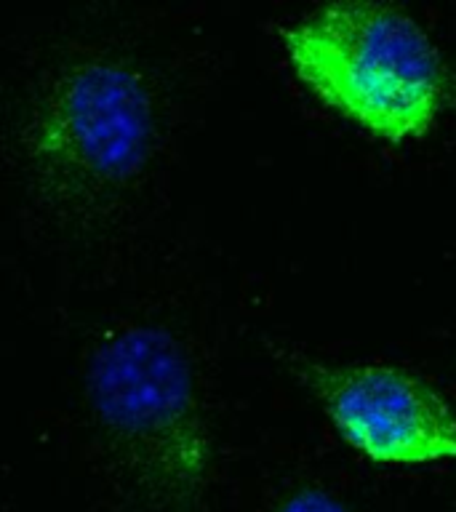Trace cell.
Segmentation results:
<instances>
[{
    "mask_svg": "<svg viewBox=\"0 0 456 512\" xmlns=\"http://www.w3.org/2000/svg\"><path fill=\"white\" fill-rule=\"evenodd\" d=\"M158 144V107L142 70L88 54L48 78L24 128L38 190L64 208L118 198L144 174Z\"/></svg>",
    "mask_w": 456,
    "mask_h": 512,
    "instance_id": "3",
    "label": "cell"
},
{
    "mask_svg": "<svg viewBox=\"0 0 456 512\" xmlns=\"http://www.w3.org/2000/svg\"><path fill=\"white\" fill-rule=\"evenodd\" d=\"M275 512H352L339 496L328 494L323 488L307 486L288 494L283 502L275 507Z\"/></svg>",
    "mask_w": 456,
    "mask_h": 512,
    "instance_id": "5",
    "label": "cell"
},
{
    "mask_svg": "<svg viewBox=\"0 0 456 512\" xmlns=\"http://www.w3.org/2000/svg\"><path fill=\"white\" fill-rule=\"evenodd\" d=\"M86 400L99 443L131 486L166 502L198 494L214 443L192 360L171 331H104L88 355Z\"/></svg>",
    "mask_w": 456,
    "mask_h": 512,
    "instance_id": "2",
    "label": "cell"
},
{
    "mask_svg": "<svg viewBox=\"0 0 456 512\" xmlns=\"http://www.w3.org/2000/svg\"><path fill=\"white\" fill-rule=\"evenodd\" d=\"M302 379L336 435L384 467L456 464V411L440 390L392 363H307Z\"/></svg>",
    "mask_w": 456,
    "mask_h": 512,
    "instance_id": "4",
    "label": "cell"
},
{
    "mask_svg": "<svg viewBox=\"0 0 456 512\" xmlns=\"http://www.w3.org/2000/svg\"><path fill=\"white\" fill-rule=\"evenodd\" d=\"M280 40L296 80L374 139L419 142L443 115L448 67L403 8L336 0L299 16Z\"/></svg>",
    "mask_w": 456,
    "mask_h": 512,
    "instance_id": "1",
    "label": "cell"
}]
</instances>
